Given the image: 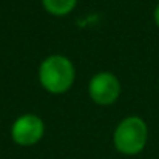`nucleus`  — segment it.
<instances>
[{
	"mask_svg": "<svg viewBox=\"0 0 159 159\" xmlns=\"http://www.w3.org/2000/svg\"><path fill=\"white\" fill-rule=\"evenodd\" d=\"M153 20H155V25L158 26V30H159V3H156V6H155V11H153Z\"/></svg>",
	"mask_w": 159,
	"mask_h": 159,
	"instance_id": "423d86ee",
	"label": "nucleus"
},
{
	"mask_svg": "<svg viewBox=\"0 0 159 159\" xmlns=\"http://www.w3.org/2000/svg\"><path fill=\"white\" fill-rule=\"evenodd\" d=\"M43 9L53 16V17H66L70 16L76 6L79 0H40Z\"/></svg>",
	"mask_w": 159,
	"mask_h": 159,
	"instance_id": "39448f33",
	"label": "nucleus"
},
{
	"mask_svg": "<svg viewBox=\"0 0 159 159\" xmlns=\"http://www.w3.org/2000/svg\"><path fill=\"white\" fill-rule=\"evenodd\" d=\"M9 134L12 142L19 147H33L43 139L45 122L40 116L34 113L20 114L17 119H14Z\"/></svg>",
	"mask_w": 159,
	"mask_h": 159,
	"instance_id": "7ed1b4c3",
	"label": "nucleus"
},
{
	"mask_svg": "<svg viewBox=\"0 0 159 159\" xmlns=\"http://www.w3.org/2000/svg\"><path fill=\"white\" fill-rule=\"evenodd\" d=\"M148 125L136 114L127 116L116 125L113 131V145L124 156H138L148 144Z\"/></svg>",
	"mask_w": 159,
	"mask_h": 159,
	"instance_id": "f03ea898",
	"label": "nucleus"
},
{
	"mask_svg": "<svg viewBox=\"0 0 159 159\" xmlns=\"http://www.w3.org/2000/svg\"><path fill=\"white\" fill-rule=\"evenodd\" d=\"M39 84L50 94H65L76 82V66L63 54H50L39 65Z\"/></svg>",
	"mask_w": 159,
	"mask_h": 159,
	"instance_id": "f257e3e1",
	"label": "nucleus"
},
{
	"mask_svg": "<svg viewBox=\"0 0 159 159\" xmlns=\"http://www.w3.org/2000/svg\"><path fill=\"white\" fill-rule=\"evenodd\" d=\"M156 2H158V3H159V0H156Z\"/></svg>",
	"mask_w": 159,
	"mask_h": 159,
	"instance_id": "0eeeda50",
	"label": "nucleus"
},
{
	"mask_svg": "<svg viewBox=\"0 0 159 159\" xmlns=\"http://www.w3.org/2000/svg\"><path fill=\"white\" fill-rule=\"evenodd\" d=\"M120 91V80L111 71H99L93 74L88 82V96L96 105L108 107L116 104Z\"/></svg>",
	"mask_w": 159,
	"mask_h": 159,
	"instance_id": "20e7f679",
	"label": "nucleus"
}]
</instances>
